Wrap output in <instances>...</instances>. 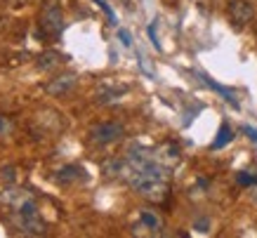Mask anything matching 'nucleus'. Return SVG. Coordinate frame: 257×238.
<instances>
[{"label": "nucleus", "instance_id": "nucleus-1", "mask_svg": "<svg viewBox=\"0 0 257 238\" xmlns=\"http://www.w3.org/2000/svg\"><path fill=\"white\" fill-rule=\"evenodd\" d=\"M123 132L125 128L120 123H99L90 130V142H94V144H111V142L123 137Z\"/></svg>", "mask_w": 257, "mask_h": 238}, {"label": "nucleus", "instance_id": "nucleus-2", "mask_svg": "<svg viewBox=\"0 0 257 238\" xmlns=\"http://www.w3.org/2000/svg\"><path fill=\"white\" fill-rule=\"evenodd\" d=\"M19 215H22V226L26 233H43V222L38 219V210L33 200H26L19 207Z\"/></svg>", "mask_w": 257, "mask_h": 238}, {"label": "nucleus", "instance_id": "nucleus-3", "mask_svg": "<svg viewBox=\"0 0 257 238\" xmlns=\"http://www.w3.org/2000/svg\"><path fill=\"white\" fill-rule=\"evenodd\" d=\"M229 17H231V22L236 26H245L248 22H252L255 8H252V3H248V0H231L229 3Z\"/></svg>", "mask_w": 257, "mask_h": 238}, {"label": "nucleus", "instance_id": "nucleus-4", "mask_svg": "<svg viewBox=\"0 0 257 238\" xmlns=\"http://www.w3.org/2000/svg\"><path fill=\"white\" fill-rule=\"evenodd\" d=\"M40 29H43V33H59L62 31V8L59 5H47L45 10H43V17H40Z\"/></svg>", "mask_w": 257, "mask_h": 238}, {"label": "nucleus", "instance_id": "nucleus-5", "mask_svg": "<svg viewBox=\"0 0 257 238\" xmlns=\"http://www.w3.org/2000/svg\"><path fill=\"white\" fill-rule=\"evenodd\" d=\"M76 80H78V78L71 76V73H66V76H57V78H52V80H50V83L45 85V92H47V94H52V97L66 94L69 90H73Z\"/></svg>", "mask_w": 257, "mask_h": 238}, {"label": "nucleus", "instance_id": "nucleus-6", "mask_svg": "<svg viewBox=\"0 0 257 238\" xmlns=\"http://www.w3.org/2000/svg\"><path fill=\"white\" fill-rule=\"evenodd\" d=\"M85 168H80V165H66V168L57 170L55 175V182L57 184H73V182H78V179H85Z\"/></svg>", "mask_w": 257, "mask_h": 238}, {"label": "nucleus", "instance_id": "nucleus-7", "mask_svg": "<svg viewBox=\"0 0 257 238\" xmlns=\"http://www.w3.org/2000/svg\"><path fill=\"white\" fill-rule=\"evenodd\" d=\"M127 92L125 85H101L97 90V101L99 104H111V101H118L123 94Z\"/></svg>", "mask_w": 257, "mask_h": 238}, {"label": "nucleus", "instance_id": "nucleus-8", "mask_svg": "<svg viewBox=\"0 0 257 238\" xmlns=\"http://www.w3.org/2000/svg\"><path fill=\"white\" fill-rule=\"evenodd\" d=\"M198 78H201V80H203V83H205V85H208V87H212L215 92H219V94H222V97H224V99L229 101L231 106H238V99H236V94L231 92V90H226V87H222V85H219V83H215V80H210V78H208V76H203V73H198Z\"/></svg>", "mask_w": 257, "mask_h": 238}, {"label": "nucleus", "instance_id": "nucleus-9", "mask_svg": "<svg viewBox=\"0 0 257 238\" xmlns=\"http://www.w3.org/2000/svg\"><path fill=\"white\" fill-rule=\"evenodd\" d=\"M64 62V57L59 52H45V54H40V59H38V69L43 71H50V69H57L59 64Z\"/></svg>", "mask_w": 257, "mask_h": 238}, {"label": "nucleus", "instance_id": "nucleus-10", "mask_svg": "<svg viewBox=\"0 0 257 238\" xmlns=\"http://www.w3.org/2000/svg\"><path fill=\"white\" fill-rule=\"evenodd\" d=\"M231 139H234V130L226 123H222V128H219V132H217V139L212 142V149H222V146H226Z\"/></svg>", "mask_w": 257, "mask_h": 238}, {"label": "nucleus", "instance_id": "nucleus-11", "mask_svg": "<svg viewBox=\"0 0 257 238\" xmlns=\"http://www.w3.org/2000/svg\"><path fill=\"white\" fill-rule=\"evenodd\" d=\"M140 219H142V224H147L149 229H158V226H161V219H158L156 215H151V212H147V210H144V212L140 215Z\"/></svg>", "mask_w": 257, "mask_h": 238}, {"label": "nucleus", "instance_id": "nucleus-12", "mask_svg": "<svg viewBox=\"0 0 257 238\" xmlns=\"http://www.w3.org/2000/svg\"><path fill=\"white\" fill-rule=\"evenodd\" d=\"M238 184L241 186H252V184H257V177L255 175H248V172H238Z\"/></svg>", "mask_w": 257, "mask_h": 238}, {"label": "nucleus", "instance_id": "nucleus-13", "mask_svg": "<svg viewBox=\"0 0 257 238\" xmlns=\"http://www.w3.org/2000/svg\"><path fill=\"white\" fill-rule=\"evenodd\" d=\"M94 3H97V5H99V8L104 10V12H106V17H109V22H111V24H116V15H113V10H111L109 5L104 3V0H94Z\"/></svg>", "mask_w": 257, "mask_h": 238}, {"label": "nucleus", "instance_id": "nucleus-14", "mask_svg": "<svg viewBox=\"0 0 257 238\" xmlns=\"http://www.w3.org/2000/svg\"><path fill=\"white\" fill-rule=\"evenodd\" d=\"M118 36H120V40H123V45H125V47L133 45V40H130V33L125 31V29H120V31H118Z\"/></svg>", "mask_w": 257, "mask_h": 238}, {"label": "nucleus", "instance_id": "nucleus-15", "mask_svg": "<svg viewBox=\"0 0 257 238\" xmlns=\"http://www.w3.org/2000/svg\"><path fill=\"white\" fill-rule=\"evenodd\" d=\"M149 38H151V43H154L156 47H161V45H158V40H156V26H154V24L149 26Z\"/></svg>", "mask_w": 257, "mask_h": 238}, {"label": "nucleus", "instance_id": "nucleus-16", "mask_svg": "<svg viewBox=\"0 0 257 238\" xmlns=\"http://www.w3.org/2000/svg\"><path fill=\"white\" fill-rule=\"evenodd\" d=\"M10 130V123H8V118L5 115H0V135H5V132Z\"/></svg>", "mask_w": 257, "mask_h": 238}, {"label": "nucleus", "instance_id": "nucleus-17", "mask_svg": "<svg viewBox=\"0 0 257 238\" xmlns=\"http://www.w3.org/2000/svg\"><path fill=\"white\" fill-rule=\"evenodd\" d=\"M243 132H245L250 139H255V142H257V130H255V128H248V125H245V128H243Z\"/></svg>", "mask_w": 257, "mask_h": 238}, {"label": "nucleus", "instance_id": "nucleus-18", "mask_svg": "<svg viewBox=\"0 0 257 238\" xmlns=\"http://www.w3.org/2000/svg\"><path fill=\"white\" fill-rule=\"evenodd\" d=\"M196 226H198V231H208V229H205V226H208V222H205V219H201Z\"/></svg>", "mask_w": 257, "mask_h": 238}, {"label": "nucleus", "instance_id": "nucleus-19", "mask_svg": "<svg viewBox=\"0 0 257 238\" xmlns=\"http://www.w3.org/2000/svg\"><path fill=\"white\" fill-rule=\"evenodd\" d=\"M255 200H257V193H255Z\"/></svg>", "mask_w": 257, "mask_h": 238}]
</instances>
